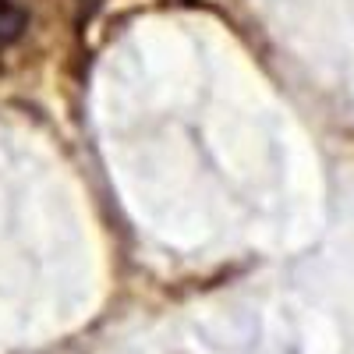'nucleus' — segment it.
I'll return each mask as SVG.
<instances>
[{"instance_id": "nucleus-1", "label": "nucleus", "mask_w": 354, "mask_h": 354, "mask_svg": "<svg viewBox=\"0 0 354 354\" xmlns=\"http://www.w3.org/2000/svg\"><path fill=\"white\" fill-rule=\"evenodd\" d=\"M25 25H28V18L15 0H0V50L11 46L25 32Z\"/></svg>"}]
</instances>
